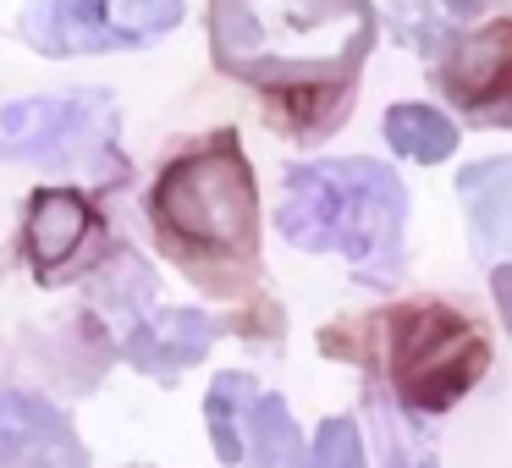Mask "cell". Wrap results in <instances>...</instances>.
Returning a JSON list of instances; mask_svg holds the SVG:
<instances>
[{"mask_svg":"<svg viewBox=\"0 0 512 468\" xmlns=\"http://www.w3.org/2000/svg\"><path fill=\"white\" fill-rule=\"evenodd\" d=\"M369 50V0H210L215 67L265 94L270 122L292 138H325L342 122Z\"/></svg>","mask_w":512,"mask_h":468,"instance_id":"1","label":"cell"},{"mask_svg":"<svg viewBox=\"0 0 512 468\" xmlns=\"http://www.w3.org/2000/svg\"><path fill=\"white\" fill-rule=\"evenodd\" d=\"M160 248L210 292H237L259 270V188L237 133H210L177 149L149 188Z\"/></svg>","mask_w":512,"mask_h":468,"instance_id":"2","label":"cell"},{"mask_svg":"<svg viewBox=\"0 0 512 468\" xmlns=\"http://www.w3.org/2000/svg\"><path fill=\"white\" fill-rule=\"evenodd\" d=\"M408 188L380 160H303L281 182L276 226L303 254H342L364 276L397 259Z\"/></svg>","mask_w":512,"mask_h":468,"instance_id":"3","label":"cell"},{"mask_svg":"<svg viewBox=\"0 0 512 468\" xmlns=\"http://www.w3.org/2000/svg\"><path fill=\"white\" fill-rule=\"evenodd\" d=\"M386 375L408 413H446L479 386L490 342L452 303H402L380 320Z\"/></svg>","mask_w":512,"mask_h":468,"instance_id":"4","label":"cell"},{"mask_svg":"<svg viewBox=\"0 0 512 468\" xmlns=\"http://www.w3.org/2000/svg\"><path fill=\"white\" fill-rule=\"evenodd\" d=\"M0 138L23 160L83 171L89 182H122L127 160L116 149V100L100 89L34 94L0 111Z\"/></svg>","mask_w":512,"mask_h":468,"instance_id":"5","label":"cell"},{"mask_svg":"<svg viewBox=\"0 0 512 468\" xmlns=\"http://www.w3.org/2000/svg\"><path fill=\"white\" fill-rule=\"evenodd\" d=\"M177 23L182 0H28L17 34L39 56H111L155 45Z\"/></svg>","mask_w":512,"mask_h":468,"instance_id":"6","label":"cell"},{"mask_svg":"<svg viewBox=\"0 0 512 468\" xmlns=\"http://www.w3.org/2000/svg\"><path fill=\"white\" fill-rule=\"evenodd\" d=\"M23 259L34 281L61 287L105 259V215L83 188H39L23 210Z\"/></svg>","mask_w":512,"mask_h":468,"instance_id":"7","label":"cell"},{"mask_svg":"<svg viewBox=\"0 0 512 468\" xmlns=\"http://www.w3.org/2000/svg\"><path fill=\"white\" fill-rule=\"evenodd\" d=\"M0 468H89L67 413L0 386Z\"/></svg>","mask_w":512,"mask_h":468,"instance_id":"8","label":"cell"},{"mask_svg":"<svg viewBox=\"0 0 512 468\" xmlns=\"http://www.w3.org/2000/svg\"><path fill=\"white\" fill-rule=\"evenodd\" d=\"M221 331L226 325L210 320V314H199V309H166V314H155V320L144 314L138 325H127L122 353L133 358L144 375L171 380V375H182L188 364H199V358L215 347Z\"/></svg>","mask_w":512,"mask_h":468,"instance_id":"9","label":"cell"},{"mask_svg":"<svg viewBox=\"0 0 512 468\" xmlns=\"http://www.w3.org/2000/svg\"><path fill=\"white\" fill-rule=\"evenodd\" d=\"M457 199L468 210L474 254H507L512 248V155L468 166L457 177Z\"/></svg>","mask_w":512,"mask_h":468,"instance_id":"10","label":"cell"},{"mask_svg":"<svg viewBox=\"0 0 512 468\" xmlns=\"http://www.w3.org/2000/svg\"><path fill=\"white\" fill-rule=\"evenodd\" d=\"M243 463L303 468V435H298V424H292V413L281 397H265V391L254 397L248 424H243Z\"/></svg>","mask_w":512,"mask_h":468,"instance_id":"11","label":"cell"},{"mask_svg":"<svg viewBox=\"0 0 512 468\" xmlns=\"http://www.w3.org/2000/svg\"><path fill=\"white\" fill-rule=\"evenodd\" d=\"M386 144L397 155L419 160V166H435L457 149V127L452 116H441L435 105H391L386 111Z\"/></svg>","mask_w":512,"mask_h":468,"instance_id":"12","label":"cell"},{"mask_svg":"<svg viewBox=\"0 0 512 468\" xmlns=\"http://www.w3.org/2000/svg\"><path fill=\"white\" fill-rule=\"evenodd\" d=\"M254 397H259V386L243 369L215 375L210 397H204V424H210V441H215V452H221V463H243V424H248Z\"/></svg>","mask_w":512,"mask_h":468,"instance_id":"13","label":"cell"},{"mask_svg":"<svg viewBox=\"0 0 512 468\" xmlns=\"http://www.w3.org/2000/svg\"><path fill=\"white\" fill-rule=\"evenodd\" d=\"M303 468H364V435L353 419H325L314 430V446L303 457Z\"/></svg>","mask_w":512,"mask_h":468,"instance_id":"14","label":"cell"},{"mask_svg":"<svg viewBox=\"0 0 512 468\" xmlns=\"http://www.w3.org/2000/svg\"><path fill=\"white\" fill-rule=\"evenodd\" d=\"M386 468H435V457L430 452H408V446L386 430Z\"/></svg>","mask_w":512,"mask_h":468,"instance_id":"15","label":"cell"},{"mask_svg":"<svg viewBox=\"0 0 512 468\" xmlns=\"http://www.w3.org/2000/svg\"><path fill=\"white\" fill-rule=\"evenodd\" d=\"M490 292H496V309H501V320H507V331H512V265H496Z\"/></svg>","mask_w":512,"mask_h":468,"instance_id":"16","label":"cell"}]
</instances>
